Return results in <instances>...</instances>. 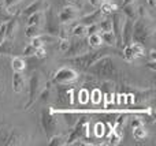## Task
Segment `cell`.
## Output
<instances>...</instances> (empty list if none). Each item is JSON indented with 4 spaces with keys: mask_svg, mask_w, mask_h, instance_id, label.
<instances>
[{
    "mask_svg": "<svg viewBox=\"0 0 156 146\" xmlns=\"http://www.w3.org/2000/svg\"><path fill=\"white\" fill-rule=\"evenodd\" d=\"M86 73L92 74V75L101 76V78H105V79H119L122 75L121 71L116 68L112 57L108 56V55H104V56H101L100 59H97L96 62L86 70Z\"/></svg>",
    "mask_w": 156,
    "mask_h": 146,
    "instance_id": "obj_1",
    "label": "cell"
},
{
    "mask_svg": "<svg viewBox=\"0 0 156 146\" xmlns=\"http://www.w3.org/2000/svg\"><path fill=\"white\" fill-rule=\"evenodd\" d=\"M154 36L155 27L148 16H140L136 19V22H133L132 41L140 42L145 46L147 44H151L154 41Z\"/></svg>",
    "mask_w": 156,
    "mask_h": 146,
    "instance_id": "obj_2",
    "label": "cell"
},
{
    "mask_svg": "<svg viewBox=\"0 0 156 146\" xmlns=\"http://www.w3.org/2000/svg\"><path fill=\"white\" fill-rule=\"evenodd\" d=\"M107 53H108V51H105V49L96 48L94 51H88V52H85V53L69 57L67 64H71L76 70L86 71L97 59H100L101 56H104V55H107Z\"/></svg>",
    "mask_w": 156,
    "mask_h": 146,
    "instance_id": "obj_3",
    "label": "cell"
},
{
    "mask_svg": "<svg viewBox=\"0 0 156 146\" xmlns=\"http://www.w3.org/2000/svg\"><path fill=\"white\" fill-rule=\"evenodd\" d=\"M43 75L40 71H34L29 78V96H27V103L25 104V111L29 109L33 104L36 103L40 92L43 90Z\"/></svg>",
    "mask_w": 156,
    "mask_h": 146,
    "instance_id": "obj_4",
    "label": "cell"
},
{
    "mask_svg": "<svg viewBox=\"0 0 156 146\" xmlns=\"http://www.w3.org/2000/svg\"><path fill=\"white\" fill-rule=\"evenodd\" d=\"M41 126H43L44 133L47 134L48 138L58 134V131H59V122H58V117L54 115V111L47 108H44L41 111Z\"/></svg>",
    "mask_w": 156,
    "mask_h": 146,
    "instance_id": "obj_5",
    "label": "cell"
},
{
    "mask_svg": "<svg viewBox=\"0 0 156 146\" xmlns=\"http://www.w3.org/2000/svg\"><path fill=\"white\" fill-rule=\"evenodd\" d=\"M43 22H44V32L43 33H48V34L56 36L58 37L60 22H59V19H58V14L55 12V10L52 7H48L45 10Z\"/></svg>",
    "mask_w": 156,
    "mask_h": 146,
    "instance_id": "obj_6",
    "label": "cell"
},
{
    "mask_svg": "<svg viewBox=\"0 0 156 146\" xmlns=\"http://www.w3.org/2000/svg\"><path fill=\"white\" fill-rule=\"evenodd\" d=\"M125 19H126V16H125L119 10L114 11V12L111 14V25H112L111 32H112L114 36H115L116 46H119V48H122V46H123V45H122V27H123Z\"/></svg>",
    "mask_w": 156,
    "mask_h": 146,
    "instance_id": "obj_7",
    "label": "cell"
},
{
    "mask_svg": "<svg viewBox=\"0 0 156 146\" xmlns=\"http://www.w3.org/2000/svg\"><path fill=\"white\" fill-rule=\"evenodd\" d=\"M78 73L71 67H62L60 70H58L52 76V82L58 85H69L71 82L77 81Z\"/></svg>",
    "mask_w": 156,
    "mask_h": 146,
    "instance_id": "obj_8",
    "label": "cell"
},
{
    "mask_svg": "<svg viewBox=\"0 0 156 146\" xmlns=\"http://www.w3.org/2000/svg\"><path fill=\"white\" fill-rule=\"evenodd\" d=\"M90 46H89L88 41L85 40L83 37H76V40H70V46L69 49L63 53L65 57H73L77 56V55L85 53V52L90 51Z\"/></svg>",
    "mask_w": 156,
    "mask_h": 146,
    "instance_id": "obj_9",
    "label": "cell"
},
{
    "mask_svg": "<svg viewBox=\"0 0 156 146\" xmlns=\"http://www.w3.org/2000/svg\"><path fill=\"white\" fill-rule=\"evenodd\" d=\"M86 133H88V122H86L85 119H81L80 122L76 124V127L73 128V131L70 133V135L67 137V139H66L65 144H67V145L76 144L77 141L82 139L83 137L86 135Z\"/></svg>",
    "mask_w": 156,
    "mask_h": 146,
    "instance_id": "obj_10",
    "label": "cell"
},
{
    "mask_svg": "<svg viewBox=\"0 0 156 146\" xmlns=\"http://www.w3.org/2000/svg\"><path fill=\"white\" fill-rule=\"evenodd\" d=\"M80 16V12H78L77 7L74 5H66V7L62 8L59 14H58V19H59L60 23H71L74 19H77Z\"/></svg>",
    "mask_w": 156,
    "mask_h": 146,
    "instance_id": "obj_11",
    "label": "cell"
},
{
    "mask_svg": "<svg viewBox=\"0 0 156 146\" xmlns=\"http://www.w3.org/2000/svg\"><path fill=\"white\" fill-rule=\"evenodd\" d=\"M27 141V135L25 133H22L19 128H10V133L7 137V146H14V145H25Z\"/></svg>",
    "mask_w": 156,
    "mask_h": 146,
    "instance_id": "obj_12",
    "label": "cell"
},
{
    "mask_svg": "<svg viewBox=\"0 0 156 146\" xmlns=\"http://www.w3.org/2000/svg\"><path fill=\"white\" fill-rule=\"evenodd\" d=\"M103 18H104V15H103V12L100 11V8L97 7V8H94L92 12H89V14H86L85 16H82L80 21L82 25L89 26V25H93V23H99Z\"/></svg>",
    "mask_w": 156,
    "mask_h": 146,
    "instance_id": "obj_13",
    "label": "cell"
},
{
    "mask_svg": "<svg viewBox=\"0 0 156 146\" xmlns=\"http://www.w3.org/2000/svg\"><path fill=\"white\" fill-rule=\"evenodd\" d=\"M121 11L127 19H132L133 22L138 18V5L134 3H127V4H122L121 5Z\"/></svg>",
    "mask_w": 156,
    "mask_h": 146,
    "instance_id": "obj_14",
    "label": "cell"
},
{
    "mask_svg": "<svg viewBox=\"0 0 156 146\" xmlns=\"http://www.w3.org/2000/svg\"><path fill=\"white\" fill-rule=\"evenodd\" d=\"M48 7L49 5H48V3H47L45 0H34L32 4H29L23 10V16H26L27 18L30 14L37 12V11H44V10H47Z\"/></svg>",
    "mask_w": 156,
    "mask_h": 146,
    "instance_id": "obj_15",
    "label": "cell"
},
{
    "mask_svg": "<svg viewBox=\"0 0 156 146\" xmlns=\"http://www.w3.org/2000/svg\"><path fill=\"white\" fill-rule=\"evenodd\" d=\"M0 53L2 55H18V48L12 38H4L0 44Z\"/></svg>",
    "mask_w": 156,
    "mask_h": 146,
    "instance_id": "obj_16",
    "label": "cell"
},
{
    "mask_svg": "<svg viewBox=\"0 0 156 146\" xmlns=\"http://www.w3.org/2000/svg\"><path fill=\"white\" fill-rule=\"evenodd\" d=\"M133 34V21L132 19H125L123 27H122V45H127L132 42Z\"/></svg>",
    "mask_w": 156,
    "mask_h": 146,
    "instance_id": "obj_17",
    "label": "cell"
},
{
    "mask_svg": "<svg viewBox=\"0 0 156 146\" xmlns=\"http://www.w3.org/2000/svg\"><path fill=\"white\" fill-rule=\"evenodd\" d=\"M73 101V93L69 89H63V87H59L58 89V98H56V104L62 107H66L69 104H71Z\"/></svg>",
    "mask_w": 156,
    "mask_h": 146,
    "instance_id": "obj_18",
    "label": "cell"
},
{
    "mask_svg": "<svg viewBox=\"0 0 156 146\" xmlns=\"http://www.w3.org/2000/svg\"><path fill=\"white\" fill-rule=\"evenodd\" d=\"M12 90L15 93H22L25 90V78L22 75V73H18V71H14L12 75Z\"/></svg>",
    "mask_w": 156,
    "mask_h": 146,
    "instance_id": "obj_19",
    "label": "cell"
},
{
    "mask_svg": "<svg viewBox=\"0 0 156 146\" xmlns=\"http://www.w3.org/2000/svg\"><path fill=\"white\" fill-rule=\"evenodd\" d=\"M99 8H100V11L103 12V15L107 16V15H111L114 11L118 10V5H116L114 2H111V0H107V2H101V3H100Z\"/></svg>",
    "mask_w": 156,
    "mask_h": 146,
    "instance_id": "obj_20",
    "label": "cell"
},
{
    "mask_svg": "<svg viewBox=\"0 0 156 146\" xmlns=\"http://www.w3.org/2000/svg\"><path fill=\"white\" fill-rule=\"evenodd\" d=\"M16 27H18V21L15 18L10 19L5 23V38H14L16 33Z\"/></svg>",
    "mask_w": 156,
    "mask_h": 146,
    "instance_id": "obj_21",
    "label": "cell"
},
{
    "mask_svg": "<svg viewBox=\"0 0 156 146\" xmlns=\"http://www.w3.org/2000/svg\"><path fill=\"white\" fill-rule=\"evenodd\" d=\"M86 41H88L89 46H90L92 49L101 48V45H103V40H101V37H100V33H93V34H89L88 38H86Z\"/></svg>",
    "mask_w": 156,
    "mask_h": 146,
    "instance_id": "obj_22",
    "label": "cell"
},
{
    "mask_svg": "<svg viewBox=\"0 0 156 146\" xmlns=\"http://www.w3.org/2000/svg\"><path fill=\"white\" fill-rule=\"evenodd\" d=\"M100 37L103 40V44H107L110 46H116V38L112 32H100Z\"/></svg>",
    "mask_w": 156,
    "mask_h": 146,
    "instance_id": "obj_23",
    "label": "cell"
},
{
    "mask_svg": "<svg viewBox=\"0 0 156 146\" xmlns=\"http://www.w3.org/2000/svg\"><path fill=\"white\" fill-rule=\"evenodd\" d=\"M43 19H44V14L43 11H37V12H33L27 16V25H43Z\"/></svg>",
    "mask_w": 156,
    "mask_h": 146,
    "instance_id": "obj_24",
    "label": "cell"
},
{
    "mask_svg": "<svg viewBox=\"0 0 156 146\" xmlns=\"http://www.w3.org/2000/svg\"><path fill=\"white\" fill-rule=\"evenodd\" d=\"M11 67H12L14 71L22 73V71H25V68H26V63H25V60L22 59L21 56H15L11 60Z\"/></svg>",
    "mask_w": 156,
    "mask_h": 146,
    "instance_id": "obj_25",
    "label": "cell"
},
{
    "mask_svg": "<svg viewBox=\"0 0 156 146\" xmlns=\"http://www.w3.org/2000/svg\"><path fill=\"white\" fill-rule=\"evenodd\" d=\"M41 29L40 26H37V25H27L26 30H25V36H26L27 38H34V37H38V36L41 34Z\"/></svg>",
    "mask_w": 156,
    "mask_h": 146,
    "instance_id": "obj_26",
    "label": "cell"
},
{
    "mask_svg": "<svg viewBox=\"0 0 156 146\" xmlns=\"http://www.w3.org/2000/svg\"><path fill=\"white\" fill-rule=\"evenodd\" d=\"M133 135H134V138L137 139V141H143V139H145V137L148 135V133H147V130L144 128V126H138V127L133 128Z\"/></svg>",
    "mask_w": 156,
    "mask_h": 146,
    "instance_id": "obj_27",
    "label": "cell"
},
{
    "mask_svg": "<svg viewBox=\"0 0 156 146\" xmlns=\"http://www.w3.org/2000/svg\"><path fill=\"white\" fill-rule=\"evenodd\" d=\"M99 33L100 32H111L112 29V25H111V18H103L101 21L99 22Z\"/></svg>",
    "mask_w": 156,
    "mask_h": 146,
    "instance_id": "obj_28",
    "label": "cell"
},
{
    "mask_svg": "<svg viewBox=\"0 0 156 146\" xmlns=\"http://www.w3.org/2000/svg\"><path fill=\"white\" fill-rule=\"evenodd\" d=\"M71 34L74 37H85L86 36V26L82 23H78L77 26H74V29L71 30Z\"/></svg>",
    "mask_w": 156,
    "mask_h": 146,
    "instance_id": "obj_29",
    "label": "cell"
},
{
    "mask_svg": "<svg viewBox=\"0 0 156 146\" xmlns=\"http://www.w3.org/2000/svg\"><path fill=\"white\" fill-rule=\"evenodd\" d=\"M49 142L48 145L49 146H60V145H66L65 144V138H63L62 135H58V134H55V135H52L51 138H48Z\"/></svg>",
    "mask_w": 156,
    "mask_h": 146,
    "instance_id": "obj_30",
    "label": "cell"
},
{
    "mask_svg": "<svg viewBox=\"0 0 156 146\" xmlns=\"http://www.w3.org/2000/svg\"><path fill=\"white\" fill-rule=\"evenodd\" d=\"M59 40V52L65 53L70 46V38H58Z\"/></svg>",
    "mask_w": 156,
    "mask_h": 146,
    "instance_id": "obj_31",
    "label": "cell"
},
{
    "mask_svg": "<svg viewBox=\"0 0 156 146\" xmlns=\"http://www.w3.org/2000/svg\"><path fill=\"white\" fill-rule=\"evenodd\" d=\"M34 53H36V48L32 45V44H27L26 46L23 48V51H22V56H26V57H29V56H34Z\"/></svg>",
    "mask_w": 156,
    "mask_h": 146,
    "instance_id": "obj_32",
    "label": "cell"
},
{
    "mask_svg": "<svg viewBox=\"0 0 156 146\" xmlns=\"http://www.w3.org/2000/svg\"><path fill=\"white\" fill-rule=\"evenodd\" d=\"M121 139H122V133H121V131L114 130L112 134H111V137H110L111 144H112V145H118L119 142H121Z\"/></svg>",
    "mask_w": 156,
    "mask_h": 146,
    "instance_id": "obj_33",
    "label": "cell"
},
{
    "mask_svg": "<svg viewBox=\"0 0 156 146\" xmlns=\"http://www.w3.org/2000/svg\"><path fill=\"white\" fill-rule=\"evenodd\" d=\"M93 33H99V25L97 23H93V25L86 26V36L93 34Z\"/></svg>",
    "mask_w": 156,
    "mask_h": 146,
    "instance_id": "obj_34",
    "label": "cell"
},
{
    "mask_svg": "<svg viewBox=\"0 0 156 146\" xmlns=\"http://www.w3.org/2000/svg\"><path fill=\"white\" fill-rule=\"evenodd\" d=\"M36 57H38V59H43V57L47 56V49L44 48V46H40V48L36 49V53H34Z\"/></svg>",
    "mask_w": 156,
    "mask_h": 146,
    "instance_id": "obj_35",
    "label": "cell"
},
{
    "mask_svg": "<svg viewBox=\"0 0 156 146\" xmlns=\"http://www.w3.org/2000/svg\"><path fill=\"white\" fill-rule=\"evenodd\" d=\"M138 126H143V120H141L140 117H137V116L132 117V122H130V127H132V128H136V127H138Z\"/></svg>",
    "mask_w": 156,
    "mask_h": 146,
    "instance_id": "obj_36",
    "label": "cell"
},
{
    "mask_svg": "<svg viewBox=\"0 0 156 146\" xmlns=\"http://www.w3.org/2000/svg\"><path fill=\"white\" fill-rule=\"evenodd\" d=\"M19 2H22V0H3V4H4V8H10L16 5Z\"/></svg>",
    "mask_w": 156,
    "mask_h": 146,
    "instance_id": "obj_37",
    "label": "cell"
},
{
    "mask_svg": "<svg viewBox=\"0 0 156 146\" xmlns=\"http://www.w3.org/2000/svg\"><path fill=\"white\" fill-rule=\"evenodd\" d=\"M5 38V23L0 25V44L3 42V40Z\"/></svg>",
    "mask_w": 156,
    "mask_h": 146,
    "instance_id": "obj_38",
    "label": "cell"
},
{
    "mask_svg": "<svg viewBox=\"0 0 156 146\" xmlns=\"http://www.w3.org/2000/svg\"><path fill=\"white\" fill-rule=\"evenodd\" d=\"M147 5H148L149 10L154 11L155 7H156V0H147Z\"/></svg>",
    "mask_w": 156,
    "mask_h": 146,
    "instance_id": "obj_39",
    "label": "cell"
},
{
    "mask_svg": "<svg viewBox=\"0 0 156 146\" xmlns=\"http://www.w3.org/2000/svg\"><path fill=\"white\" fill-rule=\"evenodd\" d=\"M4 81H3L2 78H0V100H2V97H3V94H4Z\"/></svg>",
    "mask_w": 156,
    "mask_h": 146,
    "instance_id": "obj_40",
    "label": "cell"
},
{
    "mask_svg": "<svg viewBox=\"0 0 156 146\" xmlns=\"http://www.w3.org/2000/svg\"><path fill=\"white\" fill-rule=\"evenodd\" d=\"M88 3L92 5V7L97 8V7H99V5H100V3H101V2H100V0H88Z\"/></svg>",
    "mask_w": 156,
    "mask_h": 146,
    "instance_id": "obj_41",
    "label": "cell"
},
{
    "mask_svg": "<svg viewBox=\"0 0 156 146\" xmlns=\"http://www.w3.org/2000/svg\"><path fill=\"white\" fill-rule=\"evenodd\" d=\"M147 67H148V68H151L152 71H155V70H156V66H155V60H149V62L147 63Z\"/></svg>",
    "mask_w": 156,
    "mask_h": 146,
    "instance_id": "obj_42",
    "label": "cell"
},
{
    "mask_svg": "<svg viewBox=\"0 0 156 146\" xmlns=\"http://www.w3.org/2000/svg\"><path fill=\"white\" fill-rule=\"evenodd\" d=\"M149 60H155V62H156V51L154 48L149 51Z\"/></svg>",
    "mask_w": 156,
    "mask_h": 146,
    "instance_id": "obj_43",
    "label": "cell"
},
{
    "mask_svg": "<svg viewBox=\"0 0 156 146\" xmlns=\"http://www.w3.org/2000/svg\"><path fill=\"white\" fill-rule=\"evenodd\" d=\"M66 2H67L70 5H74V7H77L78 2H81V0H66Z\"/></svg>",
    "mask_w": 156,
    "mask_h": 146,
    "instance_id": "obj_44",
    "label": "cell"
},
{
    "mask_svg": "<svg viewBox=\"0 0 156 146\" xmlns=\"http://www.w3.org/2000/svg\"><path fill=\"white\" fill-rule=\"evenodd\" d=\"M136 0H122V4H127V3H134Z\"/></svg>",
    "mask_w": 156,
    "mask_h": 146,
    "instance_id": "obj_45",
    "label": "cell"
},
{
    "mask_svg": "<svg viewBox=\"0 0 156 146\" xmlns=\"http://www.w3.org/2000/svg\"><path fill=\"white\" fill-rule=\"evenodd\" d=\"M100 2H107V0H100Z\"/></svg>",
    "mask_w": 156,
    "mask_h": 146,
    "instance_id": "obj_46",
    "label": "cell"
}]
</instances>
